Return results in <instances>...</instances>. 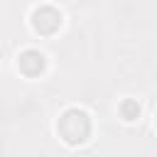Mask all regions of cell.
Returning <instances> with one entry per match:
<instances>
[{"label": "cell", "instance_id": "cell-2", "mask_svg": "<svg viewBox=\"0 0 157 157\" xmlns=\"http://www.w3.org/2000/svg\"><path fill=\"white\" fill-rule=\"evenodd\" d=\"M61 25H64V15L52 5H39L29 15V27L34 29V34H42V37L56 34L61 29Z\"/></svg>", "mask_w": 157, "mask_h": 157}, {"label": "cell", "instance_id": "cell-3", "mask_svg": "<svg viewBox=\"0 0 157 157\" xmlns=\"http://www.w3.org/2000/svg\"><path fill=\"white\" fill-rule=\"evenodd\" d=\"M17 71L27 78H39L47 71V56L39 49H22L17 54Z\"/></svg>", "mask_w": 157, "mask_h": 157}, {"label": "cell", "instance_id": "cell-5", "mask_svg": "<svg viewBox=\"0 0 157 157\" xmlns=\"http://www.w3.org/2000/svg\"><path fill=\"white\" fill-rule=\"evenodd\" d=\"M155 125H157V118H155Z\"/></svg>", "mask_w": 157, "mask_h": 157}, {"label": "cell", "instance_id": "cell-4", "mask_svg": "<svg viewBox=\"0 0 157 157\" xmlns=\"http://www.w3.org/2000/svg\"><path fill=\"white\" fill-rule=\"evenodd\" d=\"M118 113H120V118H123L125 123H135V120L142 115V105H140L137 98H125V101H120Z\"/></svg>", "mask_w": 157, "mask_h": 157}, {"label": "cell", "instance_id": "cell-1", "mask_svg": "<svg viewBox=\"0 0 157 157\" xmlns=\"http://www.w3.org/2000/svg\"><path fill=\"white\" fill-rule=\"evenodd\" d=\"M91 130H93V123H91V115L83 108H66L56 120L59 137L71 147L86 142L91 137Z\"/></svg>", "mask_w": 157, "mask_h": 157}]
</instances>
